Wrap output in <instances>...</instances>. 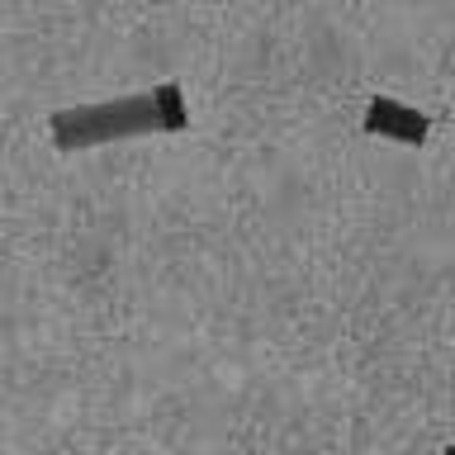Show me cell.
I'll list each match as a JSON object with an SVG mask.
<instances>
[{"mask_svg": "<svg viewBox=\"0 0 455 455\" xmlns=\"http://www.w3.org/2000/svg\"><path fill=\"white\" fill-rule=\"evenodd\" d=\"M180 128H190V105H185V91L176 81H162L138 95L95 100V105H71L48 119L57 152H91V148H105V142H124L142 133H180Z\"/></svg>", "mask_w": 455, "mask_h": 455, "instance_id": "6da1fadb", "label": "cell"}, {"mask_svg": "<svg viewBox=\"0 0 455 455\" xmlns=\"http://www.w3.org/2000/svg\"><path fill=\"white\" fill-rule=\"evenodd\" d=\"M361 128L370 138H384V142H403V148H422L432 138V114H422L418 105L408 100H394V95H375L365 105V119Z\"/></svg>", "mask_w": 455, "mask_h": 455, "instance_id": "7a4b0ae2", "label": "cell"}, {"mask_svg": "<svg viewBox=\"0 0 455 455\" xmlns=\"http://www.w3.org/2000/svg\"><path fill=\"white\" fill-rule=\"evenodd\" d=\"M441 455H455V446H451V451H441Z\"/></svg>", "mask_w": 455, "mask_h": 455, "instance_id": "3957f363", "label": "cell"}]
</instances>
